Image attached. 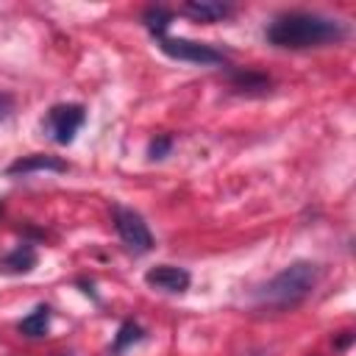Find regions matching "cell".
Segmentation results:
<instances>
[{"label":"cell","instance_id":"cell-1","mask_svg":"<svg viewBox=\"0 0 356 356\" xmlns=\"http://www.w3.org/2000/svg\"><path fill=\"white\" fill-rule=\"evenodd\" d=\"M348 28L339 19L314 14V11H286L278 14L264 36L270 44L284 47V50H306V47H325L342 42Z\"/></svg>","mask_w":356,"mask_h":356},{"label":"cell","instance_id":"cell-2","mask_svg":"<svg viewBox=\"0 0 356 356\" xmlns=\"http://www.w3.org/2000/svg\"><path fill=\"white\" fill-rule=\"evenodd\" d=\"M317 278H320V267L314 261H292L281 273H275L267 284L259 286L256 306L270 312L295 309L312 295V289L317 286Z\"/></svg>","mask_w":356,"mask_h":356},{"label":"cell","instance_id":"cell-3","mask_svg":"<svg viewBox=\"0 0 356 356\" xmlns=\"http://www.w3.org/2000/svg\"><path fill=\"white\" fill-rule=\"evenodd\" d=\"M159 47H161L164 56H170V58H175V61H189V64H200V67L225 64V53L217 50L214 44H206V42L161 36V39H159Z\"/></svg>","mask_w":356,"mask_h":356},{"label":"cell","instance_id":"cell-4","mask_svg":"<svg viewBox=\"0 0 356 356\" xmlns=\"http://www.w3.org/2000/svg\"><path fill=\"white\" fill-rule=\"evenodd\" d=\"M83 122H86V108L81 103H58L47 111L44 131L56 145H70Z\"/></svg>","mask_w":356,"mask_h":356},{"label":"cell","instance_id":"cell-5","mask_svg":"<svg viewBox=\"0 0 356 356\" xmlns=\"http://www.w3.org/2000/svg\"><path fill=\"white\" fill-rule=\"evenodd\" d=\"M111 217H114V228L128 250H134V253L153 250V234H150L147 222L142 220V214H136L134 209H125V206H114Z\"/></svg>","mask_w":356,"mask_h":356},{"label":"cell","instance_id":"cell-6","mask_svg":"<svg viewBox=\"0 0 356 356\" xmlns=\"http://www.w3.org/2000/svg\"><path fill=\"white\" fill-rule=\"evenodd\" d=\"M145 284L153 286V289H161V292L181 295V292L189 289L192 275H189V270L175 267V264H156V267H150L145 273Z\"/></svg>","mask_w":356,"mask_h":356},{"label":"cell","instance_id":"cell-7","mask_svg":"<svg viewBox=\"0 0 356 356\" xmlns=\"http://www.w3.org/2000/svg\"><path fill=\"white\" fill-rule=\"evenodd\" d=\"M67 161H61L58 156H47V153H31L22 156L17 161L8 164V175H28V172H67Z\"/></svg>","mask_w":356,"mask_h":356},{"label":"cell","instance_id":"cell-8","mask_svg":"<svg viewBox=\"0 0 356 356\" xmlns=\"http://www.w3.org/2000/svg\"><path fill=\"white\" fill-rule=\"evenodd\" d=\"M181 11L197 22H220V19L234 14V8L228 3H220V0H189L181 6Z\"/></svg>","mask_w":356,"mask_h":356},{"label":"cell","instance_id":"cell-9","mask_svg":"<svg viewBox=\"0 0 356 356\" xmlns=\"http://www.w3.org/2000/svg\"><path fill=\"white\" fill-rule=\"evenodd\" d=\"M36 248L33 245H28V242H22V245H17L6 259H3V267L8 270V273H28V270H33L36 267Z\"/></svg>","mask_w":356,"mask_h":356},{"label":"cell","instance_id":"cell-10","mask_svg":"<svg viewBox=\"0 0 356 356\" xmlns=\"http://www.w3.org/2000/svg\"><path fill=\"white\" fill-rule=\"evenodd\" d=\"M17 328H19V334H25V337H31V339L44 337L47 328H50V309H47V306H36L28 317L19 320Z\"/></svg>","mask_w":356,"mask_h":356},{"label":"cell","instance_id":"cell-11","mask_svg":"<svg viewBox=\"0 0 356 356\" xmlns=\"http://www.w3.org/2000/svg\"><path fill=\"white\" fill-rule=\"evenodd\" d=\"M172 19H175V14H172L170 8H164V6H150V8H145V14H142L145 28H147L156 39H161V36L167 33V28H170Z\"/></svg>","mask_w":356,"mask_h":356},{"label":"cell","instance_id":"cell-12","mask_svg":"<svg viewBox=\"0 0 356 356\" xmlns=\"http://www.w3.org/2000/svg\"><path fill=\"white\" fill-rule=\"evenodd\" d=\"M142 337H145L142 325H139V323H134V320H125V323L120 325V331L114 334V345H111V353H114V356H117V353H122L128 345L139 342Z\"/></svg>","mask_w":356,"mask_h":356},{"label":"cell","instance_id":"cell-13","mask_svg":"<svg viewBox=\"0 0 356 356\" xmlns=\"http://www.w3.org/2000/svg\"><path fill=\"white\" fill-rule=\"evenodd\" d=\"M231 83L236 86V89H242V92H253V89H267L270 86V78L267 75H261V72H253V70H236L234 75H231Z\"/></svg>","mask_w":356,"mask_h":356},{"label":"cell","instance_id":"cell-14","mask_svg":"<svg viewBox=\"0 0 356 356\" xmlns=\"http://www.w3.org/2000/svg\"><path fill=\"white\" fill-rule=\"evenodd\" d=\"M170 147H172V136H167V134H159L156 139H150V147H147V153H150V159H164V156L170 153Z\"/></svg>","mask_w":356,"mask_h":356},{"label":"cell","instance_id":"cell-15","mask_svg":"<svg viewBox=\"0 0 356 356\" xmlns=\"http://www.w3.org/2000/svg\"><path fill=\"white\" fill-rule=\"evenodd\" d=\"M11 108H14V97H11V95H6V92H3V95H0V120H6V117H8V111H11Z\"/></svg>","mask_w":356,"mask_h":356},{"label":"cell","instance_id":"cell-16","mask_svg":"<svg viewBox=\"0 0 356 356\" xmlns=\"http://www.w3.org/2000/svg\"><path fill=\"white\" fill-rule=\"evenodd\" d=\"M350 342H353V331H342V337L334 339V348H337V350H345Z\"/></svg>","mask_w":356,"mask_h":356},{"label":"cell","instance_id":"cell-17","mask_svg":"<svg viewBox=\"0 0 356 356\" xmlns=\"http://www.w3.org/2000/svg\"><path fill=\"white\" fill-rule=\"evenodd\" d=\"M0 214H3V203H0Z\"/></svg>","mask_w":356,"mask_h":356}]
</instances>
